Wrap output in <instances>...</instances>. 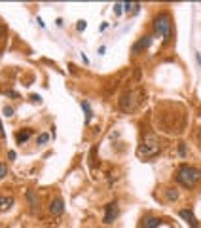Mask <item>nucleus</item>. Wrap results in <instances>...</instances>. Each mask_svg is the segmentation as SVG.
<instances>
[{
	"mask_svg": "<svg viewBox=\"0 0 201 228\" xmlns=\"http://www.w3.org/2000/svg\"><path fill=\"white\" fill-rule=\"evenodd\" d=\"M199 179H201V171L194 166H180L177 171V182L184 188H194Z\"/></svg>",
	"mask_w": 201,
	"mask_h": 228,
	"instance_id": "1",
	"label": "nucleus"
},
{
	"mask_svg": "<svg viewBox=\"0 0 201 228\" xmlns=\"http://www.w3.org/2000/svg\"><path fill=\"white\" fill-rule=\"evenodd\" d=\"M159 152V141H158V137L156 135H146L144 139H142V143H140V146L137 148V156L139 158H142V160H146V158H152V156H156Z\"/></svg>",
	"mask_w": 201,
	"mask_h": 228,
	"instance_id": "2",
	"label": "nucleus"
},
{
	"mask_svg": "<svg viewBox=\"0 0 201 228\" xmlns=\"http://www.w3.org/2000/svg\"><path fill=\"white\" fill-rule=\"evenodd\" d=\"M171 17H169V13H159L156 19H154V31L158 32V34H161L163 36V40H169L171 38Z\"/></svg>",
	"mask_w": 201,
	"mask_h": 228,
	"instance_id": "3",
	"label": "nucleus"
},
{
	"mask_svg": "<svg viewBox=\"0 0 201 228\" xmlns=\"http://www.w3.org/2000/svg\"><path fill=\"white\" fill-rule=\"evenodd\" d=\"M116 217H118V203L116 201H112V203H108L106 207H105V222L106 224H110L112 221H116Z\"/></svg>",
	"mask_w": 201,
	"mask_h": 228,
	"instance_id": "4",
	"label": "nucleus"
},
{
	"mask_svg": "<svg viewBox=\"0 0 201 228\" xmlns=\"http://www.w3.org/2000/svg\"><path fill=\"white\" fill-rule=\"evenodd\" d=\"M179 215H180V217H182V219H184V221L190 224V228H199L197 219L194 217V213H192L190 209H180V211H179Z\"/></svg>",
	"mask_w": 201,
	"mask_h": 228,
	"instance_id": "5",
	"label": "nucleus"
},
{
	"mask_svg": "<svg viewBox=\"0 0 201 228\" xmlns=\"http://www.w3.org/2000/svg\"><path fill=\"white\" fill-rule=\"evenodd\" d=\"M63 209H65V205H63L61 198H55L51 203H49V213H51V215H61Z\"/></svg>",
	"mask_w": 201,
	"mask_h": 228,
	"instance_id": "6",
	"label": "nucleus"
},
{
	"mask_svg": "<svg viewBox=\"0 0 201 228\" xmlns=\"http://www.w3.org/2000/svg\"><path fill=\"white\" fill-rule=\"evenodd\" d=\"M150 44H152V36H144V38H140V40L133 46V50H131V52H133V53H139L140 50H146Z\"/></svg>",
	"mask_w": 201,
	"mask_h": 228,
	"instance_id": "7",
	"label": "nucleus"
},
{
	"mask_svg": "<svg viewBox=\"0 0 201 228\" xmlns=\"http://www.w3.org/2000/svg\"><path fill=\"white\" fill-rule=\"evenodd\" d=\"M13 205V196H0V211H8Z\"/></svg>",
	"mask_w": 201,
	"mask_h": 228,
	"instance_id": "8",
	"label": "nucleus"
},
{
	"mask_svg": "<svg viewBox=\"0 0 201 228\" xmlns=\"http://www.w3.org/2000/svg\"><path fill=\"white\" fill-rule=\"evenodd\" d=\"M159 222H161V219H158V217H146L142 221V228H158Z\"/></svg>",
	"mask_w": 201,
	"mask_h": 228,
	"instance_id": "9",
	"label": "nucleus"
},
{
	"mask_svg": "<svg viewBox=\"0 0 201 228\" xmlns=\"http://www.w3.org/2000/svg\"><path fill=\"white\" fill-rule=\"evenodd\" d=\"M31 135H32V129H23V131H19L17 135H15V141L21 145V143H27L29 139H31Z\"/></svg>",
	"mask_w": 201,
	"mask_h": 228,
	"instance_id": "10",
	"label": "nucleus"
},
{
	"mask_svg": "<svg viewBox=\"0 0 201 228\" xmlns=\"http://www.w3.org/2000/svg\"><path fill=\"white\" fill-rule=\"evenodd\" d=\"M82 108L86 110V122L89 124V122H91V118H93V110H91L89 103H87V101H82Z\"/></svg>",
	"mask_w": 201,
	"mask_h": 228,
	"instance_id": "11",
	"label": "nucleus"
},
{
	"mask_svg": "<svg viewBox=\"0 0 201 228\" xmlns=\"http://www.w3.org/2000/svg\"><path fill=\"white\" fill-rule=\"evenodd\" d=\"M27 198H29V203H31L32 211H38V200H36V196H34V192H32V190H29V192H27Z\"/></svg>",
	"mask_w": 201,
	"mask_h": 228,
	"instance_id": "12",
	"label": "nucleus"
},
{
	"mask_svg": "<svg viewBox=\"0 0 201 228\" xmlns=\"http://www.w3.org/2000/svg\"><path fill=\"white\" fill-rule=\"evenodd\" d=\"M47 139H49V135H47V133H40V135H38V139H36V143H38V145H46V143H47Z\"/></svg>",
	"mask_w": 201,
	"mask_h": 228,
	"instance_id": "13",
	"label": "nucleus"
},
{
	"mask_svg": "<svg viewBox=\"0 0 201 228\" xmlns=\"http://www.w3.org/2000/svg\"><path fill=\"white\" fill-rule=\"evenodd\" d=\"M177 198H179L177 188H169V190H167V200H177Z\"/></svg>",
	"mask_w": 201,
	"mask_h": 228,
	"instance_id": "14",
	"label": "nucleus"
},
{
	"mask_svg": "<svg viewBox=\"0 0 201 228\" xmlns=\"http://www.w3.org/2000/svg\"><path fill=\"white\" fill-rule=\"evenodd\" d=\"M6 175H8V167H6V164L0 162V179H4Z\"/></svg>",
	"mask_w": 201,
	"mask_h": 228,
	"instance_id": "15",
	"label": "nucleus"
},
{
	"mask_svg": "<svg viewBox=\"0 0 201 228\" xmlns=\"http://www.w3.org/2000/svg\"><path fill=\"white\" fill-rule=\"evenodd\" d=\"M121 8H123V4H120V2L114 4V12H116V15H121Z\"/></svg>",
	"mask_w": 201,
	"mask_h": 228,
	"instance_id": "16",
	"label": "nucleus"
},
{
	"mask_svg": "<svg viewBox=\"0 0 201 228\" xmlns=\"http://www.w3.org/2000/svg\"><path fill=\"white\" fill-rule=\"evenodd\" d=\"M4 114H6V116H12V114H13V108H12V107H4Z\"/></svg>",
	"mask_w": 201,
	"mask_h": 228,
	"instance_id": "17",
	"label": "nucleus"
},
{
	"mask_svg": "<svg viewBox=\"0 0 201 228\" xmlns=\"http://www.w3.org/2000/svg\"><path fill=\"white\" fill-rule=\"evenodd\" d=\"M4 93L10 95V97H17V93H15V91H12V89H4Z\"/></svg>",
	"mask_w": 201,
	"mask_h": 228,
	"instance_id": "18",
	"label": "nucleus"
},
{
	"mask_svg": "<svg viewBox=\"0 0 201 228\" xmlns=\"http://www.w3.org/2000/svg\"><path fill=\"white\" fill-rule=\"evenodd\" d=\"M76 29H78V31H84V29H86V21H80L78 25H76Z\"/></svg>",
	"mask_w": 201,
	"mask_h": 228,
	"instance_id": "19",
	"label": "nucleus"
},
{
	"mask_svg": "<svg viewBox=\"0 0 201 228\" xmlns=\"http://www.w3.org/2000/svg\"><path fill=\"white\" fill-rule=\"evenodd\" d=\"M179 150H180V156H184V154H186V146H184V143L180 145V148H179Z\"/></svg>",
	"mask_w": 201,
	"mask_h": 228,
	"instance_id": "20",
	"label": "nucleus"
},
{
	"mask_svg": "<svg viewBox=\"0 0 201 228\" xmlns=\"http://www.w3.org/2000/svg\"><path fill=\"white\" fill-rule=\"evenodd\" d=\"M8 158H10V160H15V152H13V150H10V152H8Z\"/></svg>",
	"mask_w": 201,
	"mask_h": 228,
	"instance_id": "21",
	"label": "nucleus"
},
{
	"mask_svg": "<svg viewBox=\"0 0 201 228\" xmlns=\"http://www.w3.org/2000/svg\"><path fill=\"white\" fill-rule=\"evenodd\" d=\"M4 32H6V27H4V25H0V38H2V34H4Z\"/></svg>",
	"mask_w": 201,
	"mask_h": 228,
	"instance_id": "22",
	"label": "nucleus"
},
{
	"mask_svg": "<svg viewBox=\"0 0 201 228\" xmlns=\"http://www.w3.org/2000/svg\"><path fill=\"white\" fill-rule=\"evenodd\" d=\"M6 133H4V129H2V124H0V137H4Z\"/></svg>",
	"mask_w": 201,
	"mask_h": 228,
	"instance_id": "23",
	"label": "nucleus"
}]
</instances>
